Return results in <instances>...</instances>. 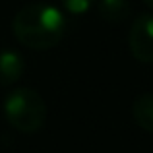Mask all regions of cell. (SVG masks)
Instances as JSON below:
<instances>
[{
    "label": "cell",
    "mask_w": 153,
    "mask_h": 153,
    "mask_svg": "<svg viewBox=\"0 0 153 153\" xmlns=\"http://www.w3.org/2000/svg\"><path fill=\"white\" fill-rule=\"evenodd\" d=\"M12 29L23 47L47 51L62 41L66 33V19L62 12L51 4H27L14 16Z\"/></svg>",
    "instance_id": "cell-1"
},
{
    "label": "cell",
    "mask_w": 153,
    "mask_h": 153,
    "mask_svg": "<svg viewBox=\"0 0 153 153\" xmlns=\"http://www.w3.org/2000/svg\"><path fill=\"white\" fill-rule=\"evenodd\" d=\"M6 120L23 134H35L47 120V105L43 97L31 87H18L8 93L4 101Z\"/></svg>",
    "instance_id": "cell-2"
},
{
    "label": "cell",
    "mask_w": 153,
    "mask_h": 153,
    "mask_svg": "<svg viewBox=\"0 0 153 153\" xmlns=\"http://www.w3.org/2000/svg\"><path fill=\"white\" fill-rule=\"evenodd\" d=\"M128 45L136 60L151 64L153 62V14H142L132 23Z\"/></svg>",
    "instance_id": "cell-3"
},
{
    "label": "cell",
    "mask_w": 153,
    "mask_h": 153,
    "mask_svg": "<svg viewBox=\"0 0 153 153\" xmlns=\"http://www.w3.org/2000/svg\"><path fill=\"white\" fill-rule=\"evenodd\" d=\"M25 70L22 54L16 51H2L0 52V83L2 85H12L22 78Z\"/></svg>",
    "instance_id": "cell-4"
},
{
    "label": "cell",
    "mask_w": 153,
    "mask_h": 153,
    "mask_svg": "<svg viewBox=\"0 0 153 153\" xmlns=\"http://www.w3.org/2000/svg\"><path fill=\"white\" fill-rule=\"evenodd\" d=\"M134 122L142 130L153 132V93H142L132 105Z\"/></svg>",
    "instance_id": "cell-5"
},
{
    "label": "cell",
    "mask_w": 153,
    "mask_h": 153,
    "mask_svg": "<svg viewBox=\"0 0 153 153\" xmlns=\"http://www.w3.org/2000/svg\"><path fill=\"white\" fill-rule=\"evenodd\" d=\"M99 16L108 23H122L130 16L132 8L128 0H99Z\"/></svg>",
    "instance_id": "cell-6"
},
{
    "label": "cell",
    "mask_w": 153,
    "mask_h": 153,
    "mask_svg": "<svg viewBox=\"0 0 153 153\" xmlns=\"http://www.w3.org/2000/svg\"><path fill=\"white\" fill-rule=\"evenodd\" d=\"M95 4V0H62V6L66 8L70 14L82 16Z\"/></svg>",
    "instance_id": "cell-7"
},
{
    "label": "cell",
    "mask_w": 153,
    "mask_h": 153,
    "mask_svg": "<svg viewBox=\"0 0 153 153\" xmlns=\"http://www.w3.org/2000/svg\"><path fill=\"white\" fill-rule=\"evenodd\" d=\"M143 2H146L147 8H151V10H153V0H143Z\"/></svg>",
    "instance_id": "cell-8"
}]
</instances>
